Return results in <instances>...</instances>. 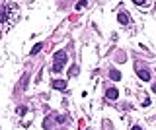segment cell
<instances>
[{"mask_svg": "<svg viewBox=\"0 0 156 130\" xmlns=\"http://www.w3.org/2000/svg\"><path fill=\"white\" fill-rule=\"evenodd\" d=\"M117 22L121 23V25H129V23H131V16L127 14V12H119V14H117Z\"/></svg>", "mask_w": 156, "mask_h": 130, "instance_id": "1", "label": "cell"}, {"mask_svg": "<svg viewBox=\"0 0 156 130\" xmlns=\"http://www.w3.org/2000/svg\"><path fill=\"white\" fill-rule=\"evenodd\" d=\"M137 76L142 80V82H150V72L145 70V68H137Z\"/></svg>", "mask_w": 156, "mask_h": 130, "instance_id": "2", "label": "cell"}, {"mask_svg": "<svg viewBox=\"0 0 156 130\" xmlns=\"http://www.w3.org/2000/svg\"><path fill=\"white\" fill-rule=\"evenodd\" d=\"M67 60H68V55L64 51H57L55 52V62H63V64H67Z\"/></svg>", "mask_w": 156, "mask_h": 130, "instance_id": "3", "label": "cell"}, {"mask_svg": "<svg viewBox=\"0 0 156 130\" xmlns=\"http://www.w3.org/2000/svg\"><path fill=\"white\" fill-rule=\"evenodd\" d=\"M105 97H108V99H109V101H115V99H117V97H119V91H117V89H115V87H109V89H108V91H105Z\"/></svg>", "mask_w": 156, "mask_h": 130, "instance_id": "4", "label": "cell"}, {"mask_svg": "<svg viewBox=\"0 0 156 130\" xmlns=\"http://www.w3.org/2000/svg\"><path fill=\"white\" fill-rule=\"evenodd\" d=\"M53 89H67V80H53Z\"/></svg>", "mask_w": 156, "mask_h": 130, "instance_id": "5", "label": "cell"}, {"mask_svg": "<svg viewBox=\"0 0 156 130\" xmlns=\"http://www.w3.org/2000/svg\"><path fill=\"white\" fill-rule=\"evenodd\" d=\"M10 6H12V4H8V6H4L2 10H0V23H2V22H6V12L10 10Z\"/></svg>", "mask_w": 156, "mask_h": 130, "instance_id": "6", "label": "cell"}, {"mask_svg": "<svg viewBox=\"0 0 156 130\" xmlns=\"http://www.w3.org/2000/svg\"><path fill=\"white\" fill-rule=\"evenodd\" d=\"M109 78L119 82V80H121V72H119V70H109Z\"/></svg>", "mask_w": 156, "mask_h": 130, "instance_id": "7", "label": "cell"}, {"mask_svg": "<svg viewBox=\"0 0 156 130\" xmlns=\"http://www.w3.org/2000/svg\"><path fill=\"white\" fill-rule=\"evenodd\" d=\"M63 70H64V64L63 62H55V64H53V72L59 74V72H63Z\"/></svg>", "mask_w": 156, "mask_h": 130, "instance_id": "8", "label": "cell"}, {"mask_svg": "<svg viewBox=\"0 0 156 130\" xmlns=\"http://www.w3.org/2000/svg\"><path fill=\"white\" fill-rule=\"evenodd\" d=\"M133 2L137 4L139 8H141V6H142V8H146V6H148V4H150V0H133Z\"/></svg>", "mask_w": 156, "mask_h": 130, "instance_id": "9", "label": "cell"}, {"mask_svg": "<svg viewBox=\"0 0 156 130\" xmlns=\"http://www.w3.org/2000/svg\"><path fill=\"white\" fill-rule=\"evenodd\" d=\"M43 49V43H37V45H33V49H31V55H37V52Z\"/></svg>", "mask_w": 156, "mask_h": 130, "instance_id": "10", "label": "cell"}, {"mask_svg": "<svg viewBox=\"0 0 156 130\" xmlns=\"http://www.w3.org/2000/svg\"><path fill=\"white\" fill-rule=\"evenodd\" d=\"M86 4H88V0H80V2H76V10H84V8H86Z\"/></svg>", "mask_w": 156, "mask_h": 130, "instance_id": "11", "label": "cell"}, {"mask_svg": "<svg viewBox=\"0 0 156 130\" xmlns=\"http://www.w3.org/2000/svg\"><path fill=\"white\" fill-rule=\"evenodd\" d=\"M18 113H20V115H26L27 109H26V107H20V109H18Z\"/></svg>", "mask_w": 156, "mask_h": 130, "instance_id": "12", "label": "cell"}, {"mask_svg": "<svg viewBox=\"0 0 156 130\" xmlns=\"http://www.w3.org/2000/svg\"><path fill=\"white\" fill-rule=\"evenodd\" d=\"M131 130H142V128H141V126H139V124H135V126H133V128H131Z\"/></svg>", "mask_w": 156, "mask_h": 130, "instance_id": "13", "label": "cell"}, {"mask_svg": "<svg viewBox=\"0 0 156 130\" xmlns=\"http://www.w3.org/2000/svg\"><path fill=\"white\" fill-rule=\"evenodd\" d=\"M152 91H154V93H156V84H152Z\"/></svg>", "mask_w": 156, "mask_h": 130, "instance_id": "14", "label": "cell"}]
</instances>
